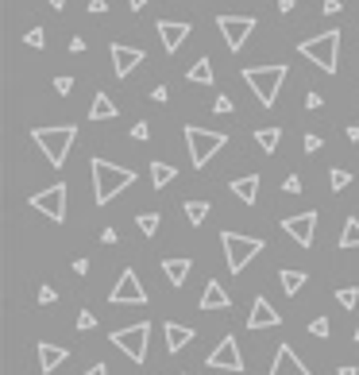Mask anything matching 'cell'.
Here are the masks:
<instances>
[{"label":"cell","mask_w":359,"mask_h":375,"mask_svg":"<svg viewBox=\"0 0 359 375\" xmlns=\"http://www.w3.org/2000/svg\"><path fill=\"white\" fill-rule=\"evenodd\" d=\"M154 31H159V39H162V47H166V54H174L178 47L190 39L193 28H190L185 20H159V23H154Z\"/></svg>","instance_id":"obj_14"},{"label":"cell","mask_w":359,"mask_h":375,"mask_svg":"<svg viewBox=\"0 0 359 375\" xmlns=\"http://www.w3.org/2000/svg\"><path fill=\"white\" fill-rule=\"evenodd\" d=\"M147 337H151V325H147V321L128 325V329L112 333V348H120L132 364H143L147 360Z\"/></svg>","instance_id":"obj_7"},{"label":"cell","mask_w":359,"mask_h":375,"mask_svg":"<svg viewBox=\"0 0 359 375\" xmlns=\"http://www.w3.org/2000/svg\"><path fill=\"white\" fill-rule=\"evenodd\" d=\"M47 4H51V8H59V12H62V8H66V0H47Z\"/></svg>","instance_id":"obj_51"},{"label":"cell","mask_w":359,"mask_h":375,"mask_svg":"<svg viewBox=\"0 0 359 375\" xmlns=\"http://www.w3.org/2000/svg\"><path fill=\"white\" fill-rule=\"evenodd\" d=\"M101 244H116V228H104V232H101Z\"/></svg>","instance_id":"obj_45"},{"label":"cell","mask_w":359,"mask_h":375,"mask_svg":"<svg viewBox=\"0 0 359 375\" xmlns=\"http://www.w3.org/2000/svg\"><path fill=\"white\" fill-rule=\"evenodd\" d=\"M321 105H324V97H321V93H313V89H309V93H305V109H321Z\"/></svg>","instance_id":"obj_39"},{"label":"cell","mask_w":359,"mask_h":375,"mask_svg":"<svg viewBox=\"0 0 359 375\" xmlns=\"http://www.w3.org/2000/svg\"><path fill=\"white\" fill-rule=\"evenodd\" d=\"M329 182H332V190H348L352 186V170H340V167H332V174H329Z\"/></svg>","instance_id":"obj_30"},{"label":"cell","mask_w":359,"mask_h":375,"mask_svg":"<svg viewBox=\"0 0 359 375\" xmlns=\"http://www.w3.org/2000/svg\"><path fill=\"white\" fill-rule=\"evenodd\" d=\"M93 170V201L97 206H109L116 194H124L128 186H135V170L132 167H116L109 159H89Z\"/></svg>","instance_id":"obj_1"},{"label":"cell","mask_w":359,"mask_h":375,"mask_svg":"<svg viewBox=\"0 0 359 375\" xmlns=\"http://www.w3.org/2000/svg\"><path fill=\"white\" fill-rule=\"evenodd\" d=\"M31 140L39 143V151L47 155V162L51 167H62L66 162V155L73 148V140H78V128L73 124H62V128H31Z\"/></svg>","instance_id":"obj_2"},{"label":"cell","mask_w":359,"mask_h":375,"mask_svg":"<svg viewBox=\"0 0 359 375\" xmlns=\"http://www.w3.org/2000/svg\"><path fill=\"white\" fill-rule=\"evenodd\" d=\"M182 213H185V221H190V225H205V217H209V201L193 198V201H185V206H182Z\"/></svg>","instance_id":"obj_26"},{"label":"cell","mask_w":359,"mask_h":375,"mask_svg":"<svg viewBox=\"0 0 359 375\" xmlns=\"http://www.w3.org/2000/svg\"><path fill=\"white\" fill-rule=\"evenodd\" d=\"M89 12H93V16L109 12V0H89Z\"/></svg>","instance_id":"obj_41"},{"label":"cell","mask_w":359,"mask_h":375,"mask_svg":"<svg viewBox=\"0 0 359 375\" xmlns=\"http://www.w3.org/2000/svg\"><path fill=\"white\" fill-rule=\"evenodd\" d=\"M255 143H259L267 155H274V151H279V143H282V128H259V132H255Z\"/></svg>","instance_id":"obj_24"},{"label":"cell","mask_w":359,"mask_h":375,"mask_svg":"<svg viewBox=\"0 0 359 375\" xmlns=\"http://www.w3.org/2000/svg\"><path fill=\"white\" fill-rule=\"evenodd\" d=\"M178 178V170L170 167V162H151V182H154V190H162V186H170Z\"/></svg>","instance_id":"obj_25"},{"label":"cell","mask_w":359,"mask_h":375,"mask_svg":"<svg viewBox=\"0 0 359 375\" xmlns=\"http://www.w3.org/2000/svg\"><path fill=\"white\" fill-rule=\"evenodd\" d=\"M309 333H313V337H329V317H313V321H309Z\"/></svg>","instance_id":"obj_34"},{"label":"cell","mask_w":359,"mask_h":375,"mask_svg":"<svg viewBox=\"0 0 359 375\" xmlns=\"http://www.w3.org/2000/svg\"><path fill=\"white\" fill-rule=\"evenodd\" d=\"M31 209L62 225V221H66V186L54 182V186H47L43 194H31Z\"/></svg>","instance_id":"obj_9"},{"label":"cell","mask_w":359,"mask_h":375,"mask_svg":"<svg viewBox=\"0 0 359 375\" xmlns=\"http://www.w3.org/2000/svg\"><path fill=\"white\" fill-rule=\"evenodd\" d=\"M282 190H286V194H301V178H298V174H290L286 182H282Z\"/></svg>","instance_id":"obj_38"},{"label":"cell","mask_w":359,"mask_h":375,"mask_svg":"<svg viewBox=\"0 0 359 375\" xmlns=\"http://www.w3.org/2000/svg\"><path fill=\"white\" fill-rule=\"evenodd\" d=\"M282 228H286L290 240H298L301 248H309V244H313V236H317V213H313V209H309V213H293V217L282 221Z\"/></svg>","instance_id":"obj_12"},{"label":"cell","mask_w":359,"mask_h":375,"mask_svg":"<svg viewBox=\"0 0 359 375\" xmlns=\"http://www.w3.org/2000/svg\"><path fill=\"white\" fill-rule=\"evenodd\" d=\"M23 43H28V47H35V51H39V47L47 43V31H43V28H31L28 35H23Z\"/></svg>","instance_id":"obj_32"},{"label":"cell","mask_w":359,"mask_h":375,"mask_svg":"<svg viewBox=\"0 0 359 375\" xmlns=\"http://www.w3.org/2000/svg\"><path fill=\"white\" fill-rule=\"evenodd\" d=\"M128 4H132V12H140V8L147 4V0H128Z\"/></svg>","instance_id":"obj_50"},{"label":"cell","mask_w":359,"mask_h":375,"mask_svg":"<svg viewBox=\"0 0 359 375\" xmlns=\"http://www.w3.org/2000/svg\"><path fill=\"white\" fill-rule=\"evenodd\" d=\"M135 225H140L143 236H154V232H159V225H162V217L159 213H140V217H135Z\"/></svg>","instance_id":"obj_29"},{"label":"cell","mask_w":359,"mask_h":375,"mask_svg":"<svg viewBox=\"0 0 359 375\" xmlns=\"http://www.w3.org/2000/svg\"><path fill=\"white\" fill-rule=\"evenodd\" d=\"M166 93H170L166 85H154V89H151V101H166Z\"/></svg>","instance_id":"obj_43"},{"label":"cell","mask_w":359,"mask_h":375,"mask_svg":"<svg viewBox=\"0 0 359 375\" xmlns=\"http://www.w3.org/2000/svg\"><path fill=\"white\" fill-rule=\"evenodd\" d=\"M93 325H97L93 309H81V314H78V329H81V333H89V329H93Z\"/></svg>","instance_id":"obj_35"},{"label":"cell","mask_w":359,"mask_h":375,"mask_svg":"<svg viewBox=\"0 0 359 375\" xmlns=\"http://www.w3.org/2000/svg\"><path fill=\"white\" fill-rule=\"evenodd\" d=\"M232 306V298H228V290L220 287L217 279L205 282V294H201V309H228Z\"/></svg>","instance_id":"obj_20"},{"label":"cell","mask_w":359,"mask_h":375,"mask_svg":"<svg viewBox=\"0 0 359 375\" xmlns=\"http://www.w3.org/2000/svg\"><path fill=\"white\" fill-rule=\"evenodd\" d=\"M340 375H359V368H352V364H344V368H340Z\"/></svg>","instance_id":"obj_49"},{"label":"cell","mask_w":359,"mask_h":375,"mask_svg":"<svg viewBox=\"0 0 359 375\" xmlns=\"http://www.w3.org/2000/svg\"><path fill=\"white\" fill-rule=\"evenodd\" d=\"M301 148H305L309 155H313V151H321V148H324V140H321V136H317V132H305V140H301Z\"/></svg>","instance_id":"obj_33"},{"label":"cell","mask_w":359,"mask_h":375,"mask_svg":"<svg viewBox=\"0 0 359 375\" xmlns=\"http://www.w3.org/2000/svg\"><path fill=\"white\" fill-rule=\"evenodd\" d=\"M340 248H359V217H348L344 221V232H340Z\"/></svg>","instance_id":"obj_27"},{"label":"cell","mask_w":359,"mask_h":375,"mask_svg":"<svg viewBox=\"0 0 359 375\" xmlns=\"http://www.w3.org/2000/svg\"><path fill=\"white\" fill-rule=\"evenodd\" d=\"M243 81H248L251 89H255V97H259V105H279V89H282V81H286V66H251V70H240Z\"/></svg>","instance_id":"obj_4"},{"label":"cell","mask_w":359,"mask_h":375,"mask_svg":"<svg viewBox=\"0 0 359 375\" xmlns=\"http://www.w3.org/2000/svg\"><path fill=\"white\" fill-rule=\"evenodd\" d=\"M321 12H324V16H336V12H340V0H324Z\"/></svg>","instance_id":"obj_44"},{"label":"cell","mask_w":359,"mask_h":375,"mask_svg":"<svg viewBox=\"0 0 359 375\" xmlns=\"http://www.w3.org/2000/svg\"><path fill=\"white\" fill-rule=\"evenodd\" d=\"M228 143L224 132H209V128H197V124H185V148H190V162L193 167H205L209 159Z\"/></svg>","instance_id":"obj_6"},{"label":"cell","mask_w":359,"mask_h":375,"mask_svg":"<svg viewBox=\"0 0 359 375\" xmlns=\"http://www.w3.org/2000/svg\"><path fill=\"white\" fill-rule=\"evenodd\" d=\"M279 12H293V0H279Z\"/></svg>","instance_id":"obj_48"},{"label":"cell","mask_w":359,"mask_h":375,"mask_svg":"<svg viewBox=\"0 0 359 375\" xmlns=\"http://www.w3.org/2000/svg\"><path fill=\"white\" fill-rule=\"evenodd\" d=\"M232 194H236V198H240V201H248V206H251V201L259 198V174L236 178V182H232Z\"/></svg>","instance_id":"obj_21"},{"label":"cell","mask_w":359,"mask_h":375,"mask_svg":"<svg viewBox=\"0 0 359 375\" xmlns=\"http://www.w3.org/2000/svg\"><path fill=\"white\" fill-rule=\"evenodd\" d=\"M348 140H352V143H359V124H352V128H348Z\"/></svg>","instance_id":"obj_47"},{"label":"cell","mask_w":359,"mask_h":375,"mask_svg":"<svg viewBox=\"0 0 359 375\" xmlns=\"http://www.w3.org/2000/svg\"><path fill=\"white\" fill-rule=\"evenodd\" d=\"M336 302H340V306H344V309H355V302H359V290H355V287H340V290H336Z\"/></svg>","instance_id":"obj_31"},{"label":"cell","mask_w":359,"mask_h":375,"mask_svg":"<svg viewBox=\"0 0 359 375\" xmlns=\"http://www.w3.org/2000/svg\"><path fill=\"white\" fill-rule=\"evenodd\" d=\"M185 78H190L193 85H213V78H217V74H213V62H209V59H197L190 70H185Z\"/></svg>","instance_id":"obj_23"},{"label":"cell","mask_w":359,"mask_h":375,"mask_svg":"<svg viewBox=\"0 0 359 375\" xmlns=\"http://www.w3.org/2000/svg\"><path fill=\"white\" fill-rule=\"evenodd\" d=\"M267 375H313L305 368V364L298 360V352H293L290 345H279V352H274V364H271V371Z\"/></svg>","instance_id":"obj_16"},{"label":"cell","mask_w":359,"mask_h":375,"mask_svg":"<svg viewBox=\"0 0 359 375\" xmlns=\"http://www.w3.org/2000/svg\"><path fill=\"white\" fill-rule=\"evenodd\" d=\"M274 325H282V314L271 306L263 294L251 302V314H248V329H274Z\"/></svg>","instance_id":"obj_15"},{"label":"cell","mask_w":359,"mask_h":375,"mask_svg":"<svg viewBox=\"0 0 359 375\" xmlns=\"http://www.w3.org/2000/svg\"><path fill=\"white\" fill-rule=\"evenodd\" d=\"M162 333H166V352H182V348L197 337L190 325H178V321H166V329H162Z\"/></svg>","instance_id":"obj_18"},{"label":"cell","mask_w":359,"mask_h":375,"mask_svg":"<svg viewBox=\"0 0 359 375\" xmlns=\"http://www.w3.org/2000/svg\"><path fill=\"white\" fill-rule=\"evenodd\" d=\"M35 352H39V371L51 375L54 368H59V364H66L70 348H59V345H51V340H43V345H39Z\"/></svg>","instance_id":"obj_17"},{"label":"cell","mask_w":359,"mask_h":375,"mask_svg":"<svg viewBox=\"0 0 359 375\" xmlns=\"http://www.w3.org/2000/svg\"><path fill=\"white\" fill-rule=\"evenodd\" d=\"M116 117V105H112L109 93H97L93 105H89V120H112Z\"/></svg>","instance_id":"obj_22"},{"label":"cell","mask_w":359,"mask_h":375,"mask_svg":"<svg viewBox=\"0 0 359 375\" xmlns=\"http://www.w3.org/2000/svg\"><path fill=\"white\" fill-rule=\"evenodd\" d=\"M112 74H116L120 81H124L128 74H135L140 70V62H143V51L140 47H124V43H112Z\"/></svg>","instance_id":"obj_13"},{"label":"cell","mask_w":359,"mask_h":375,"mask_svg":"<svg viewBox=\"0 0 359 375\" xmlns=\"http://www.w3.org/2000/svg\"><path fill=\"white\" fill-rule=\"evenodd\" d=\"M220 244H224V259H228V271L240 275L251 259L263 251V240L259 236H240V232H220Z\"/></svg>","instance_id":"obj_5"},{"label":"cell","mask_w":359,"mask_h":375,"mask_svg":"<svg viewBox=\"0 0 359 375\" xmlns=\"http://www.w3.org/2000/svg\"><path fill=\"white\" fill-rule=\"evenodd\" d=\"M209 368L213 371H243V356H240V345H236V337H224L220 345L209 352Z\"/></svg>","instance_id":"obj_11"},{"label":"cell","mask_w":359,"mask_h":375,"mask_svg":"<svg viewBox=\"0 0 359 375\" xmlns=\"http://www.w3.org/2000/svg\"><path fill=\"white\" fill-rule=\"evenodd\" d=\"M54 89H59V93L66 97L70 89H73V78H66V74H62V78H54Z\"/></svg>","instance_id":"obj_37"},{"label":"cell","mask_w":359,"mask_h":375,"mask_svg":"<svg viewBox=\"0 0 359 375\" xmlns=\"http://www.w3.org/2000/svg\"><path fill=\"white\" fill-rule=\"evenodd\" d=\"M298 54H305L309 62H317L324 74H336V66H340V31H321L317 39H301Z\"/></svg>","instance_id":"obj_3"},{"label":"cell","mask_w":359,"mask_h":375,"mask_svg":"<svg viewBox=\"0 0 359 375\" xmlns=\"http://www.w3.org/2000/svg\"><path fill=\"white\" fill-rule=\"evenodd\" d=\"M190 271H193V263H190L185 256H178V259H162V275L170 279V287H185Z\"/></svg>","instance_id":"obj_19"},{"label":"cell","mask_w":359,"mask_h":375,"mask_svg":"<svg viewBox=\"0 0 359 375\" xmlns=\"http://www.w3.org/2000/svg\"><path fill=\"white\" fill-rule=\"evenodd\" d=\"M81 375H109V368H104V364H93V368H89V371H81Z\"/></svg>","instance_id":"obj_46"},{"label":"cell","mask_w":359,"mask_h":375,"mask_svg":"<svg viewBox=\"0 0 359 375\" xmlns=\"http://www.w3.org/2000/svg\"><path fill=\"white\" fill-rule=\"evenodd\" d=\"M147 136H151V128H147V124H143V120H140V124H135V128H132V140H140V143H143V140H147Z\"/></svg>","instance_id":"obj_40"},{"label":"cell","mask_w":359,"mask_h":375,"mask_svg":"<svg viewBox=\"0 0 359 375\" xmlns=\"http://www.w3.org/2000/svg\"><path fill=\"white\" fill-rule=\"evenodd\" d=\"M217 28H220V35H224L228 51H243L248 35L255 31V16H232V12H220V16H217Z\"/></svg>","instance_id":"obj_8"},{"label":"cell","mask_w":359,"mask_h":375,"mask_svg":"<svg viewBox=\"0 0 359 375\" xmlns=\"http://www.w3.org/2000/svg\"><path fill=\"white\" fill-rule=\"evenodd\" d=\"M54 298H59V294H54V287H43V290H39V302H43V306H51Z\"/></svg>","instance_id":"obj_42"},{"label":"cell","mask_w":359,"mask_h":375,"mask_svg":"<svg viewBox=\"0 0 359 375\" xmlns=\"http://www.w3.org/2000/svg\"><path fill=\"white\" fill-rule=\"evenodd\" d=\"M279 282L286 294H298L301 287H305V271H279Z\"/></svg>","instance_id":"obj_28"},{"label":"cell","mask_w":359,"mask_h":375,"mask_svg":"<svg viewBox=\"0 0 359 375\" xmlns=\"http://www.w3.org/2000/svg\"><path fill=\"white\" fill-rule=\"evenodd\" d=\"M213 109H217V112H232V97H228V93H217Z\"/></svg>","instance_id":"obj_36"},{"label":"cell","mask_w":359,"mask_h":375,"mask_svg":"<svg viewBox=\"0 0 359 375\" xmlns=\"http://www.w3.org/2000/svg\"><path fill=\"white\" fill-rule=\"evenodd\" d=\"M109 298H112V306H143V302H147V290H143L140 275L128 267V271L116 279V287H112Z\"/></svg>","instance_id":"obj_10"}]
</instances>
